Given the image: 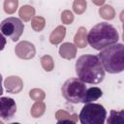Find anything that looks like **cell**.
<instances>
[{
    "label": "cell",
    "instance_id": "obj_1",
    "mask_svg": "<svg viewBox=\"0 0 124 124\" xmlns=\"http://www.w3.org/2000/svg\"><path fill=\"white\" fill-rule=\"evenodd\" d=\"M78 78L84 83L98 84L104 80L105 70L97 55L83 54L76 62Z\"/></svg>",
    "mask_w": 124,
    "mask_h": 124
},
{
    "label": "cell",
    "instance_id": "obj_2",
    "mask_svg": "<svg viewBox=\"0 0 124 124\" xmlns=\"http://www.w3.org/2000/svg\"><path fill=\"white\" fill-rule=\"evenodd\" d=\"M119 34L114 26L108 22L94 25L87 34V43L96 50L105 49L117 44Z\"/></svg>",
    "mask_w": 124,
    "mask_h": 124
},
{
    "label": "cell",
    "instance_id": "obj_3",
    "mask_svg": "<svg viewBox=\"0 0 124 124\" xmlns=\"http://www.w3.org/2000/svg\"><path fill=\"white\" fill-rule=\"evenodd\" d=\"M98 58L104 68L109 74H119L124 70V46L123 44L112 45L103 50Z\"/></svg>",
    "mask_w": 124,
    "mask_h": 124
},
{
    "label": "cell",
    "instance_id": "obj_4",
    "mask_svg": "<svg viewBox=\"0 0 124 124\" xmlns=\"http://www.w3.org/2000/svg\"><path fill=\"white\" fill-rule=\"evenodd\" d=\"M87 86L78 78H70L61 87V92L66 101L73 104L81 103Z\"/></svg>",
    "mask_w": 124,
    "mask_h": 124
},
{
    "label": "cell",
    "instance_id": "obj_5",
    "mask_svg": "<svg viewBox=\"0 0 124 124\" xmlns=\"http://www.w3.org/2000/svg\"><path fill=\"white\" fill-rule=\"evenodd\" d=\"M107 117L106 108L95 103L84 104L78 115L81 124H104Z\"/></svg>",
    "mask_w": 124,
    "mask_h": 124
},
{
    "label": "cell",
    "instance_id": "obj_6",
    "mask_svg": "<svg viewBox=\"0 0 124 124\" xmlns=\"http://www.w3.org/2000/svg\"><path fill=\"white\" fill-rule=\"evenodd\" d=\"M24 24L17 17H7L0 23V31L12 41H17L23 33Z\"/></svg>",
    "mask_w": 124,
    "mask_h": 124
},
{
    "label": "cell",
    "instance_id": "obj_7",
    "mask_svg": "<svg viewBox=\"0 0 124 124\" xmlns=\"http://www.w3.org/2000/svg\"><path fill=\"white\" fill-rule=\"evenodd\" d=\"M16 111V104L13 98H0V117L5 121H10Z\"/></svg>",
    "mask_w": 124,
    "mask_h": 124
},
{
    "label": "cell",
    "instance_id": "obj_8",
    "mask_svg": "<svg viewBox=\"0 0 124 124\" xmlns=\"http://www.w3.org/2000/svg\"><path fill=\"white\" fill-rule=\"evenodd\" d=\"M15 52L17 57H19L21 59L29 60L35 56L36 48L32 43H30L28 41H21L16 46Z\"/></svg>",
    "mask_w": 124,
    "mask_h": 124
},
{
    "label": "cell",
    "instance_id": "obj_9",
    "mask_svg": "<svg viewBox=\"0 0 124 124\" xmlns=\"http://www.w3.org/2000/svg\"><path fill=\"white\" fill-rule=\"evenodd\" d=\"M4 85L7 92L12 94H17L23 88V81L17 76H11L4 80Z\"/></svg>",
    "mask_w": 124,
    "mask_h": 124
},
{
    "label": "cell",
    "instance_id": "obj_10",
    "mask_svg": "<svg viewBox=\"0 0 124 124\" xmlns=\"http://www.w3.org/2000/svg\"><path fill=\"white\" fill-rule=\"evenodd\" d=\"M59 54L64 59H74L77 55V46L72 43H64L59 47Z\"/></svg>",
    "mask_w": 124,
    "mask_h": 124
},
{
    "label": "cell",
    "instance_id": "obj_11",
    "mask_svg": "<svg viewBox=\"0 0 124 124\" xmlns=\"http://www.w3.org/2000/svg\"><path fill=\"white\" fill-rule=\"evenodd\" d=\"M103 91L99 87H90L87 88L85 91V94L82 98L81 103L83 104H90L96 100H98L100 97H102Z\"/></svg>",
    "mask_w": 124,
    "mask_h": 124
},
{
    "label": "cell",
    "instance_id": "obj_12",
    "mask_svg": "<svg viewBox=\"0 0 124 124\" xmlns=\"http://www.w3.org/2000/svg\"><path fill=\"white\" fill-rule=\"evenodd\" d=\"M75 46L78 48H84L87 46V30L85 27H79L74 38Z\"/></svg>",
    "mask_w": 124,
    "mask_h": 124
},
{
    "label": "cell",
    "instance_id": "obj_13",
    "mask_svg": "<svg viewBox=\"0 0 124 124\" xmlns=\"http://www.w3.org/2000/svg\"><path fill=\"white\" fill-rule=\"evenodd\" d=\"M66 35V28L63 25L57 26L49 35V42L52 45H58L62 42Z\"/></svg>",
    "mask_w": 124,
    "mask_h": 124
},
{
    "label": "cell",
    "instance_id": "obj_14",
    "mask_svg": "<svg viewBox=\"0 0 124 124\" xmlns=\"http://www.w3.org/2000/svg\"><path fill=\"white\" fill-rule=\"evenodd\" d=\"M107 124H124V110L111 109L107 119Z\"/></svg>",
    "mask_w": 124,
    "mask_h": 124
},
{
    "label": "cell",
    "instance_id": "obj_15",
    "mask_svg": "<svg viewBox=\"0 0 124 124\" xmlns=\"http://www.w3.org/2000/svg\"><path fill=\"white\" fill-rule=\"evenodd\" d=\"M18 15L23 21H29L35 16V8L30 5H23L19 9Z\"/></svg>",
    "mask_w": 124,
    "mask_h": 124
},
{
    "label": "cell",
    "instance_id": "obj_16",
    "mask_svg": "<svg viewBox=\"0 0 124 124\" xmlns=\"http://www.w3.org/2000/svg\"><path fill=\"white\" fill-rule=\"evenodd\" d=\"M99 15L106 20H111L115 16V11L110 5H104L100 7Z\"/></svg>",
    "mask_w": 124,
    "mask_h": 124
},
{
    "label": "cell",
    "instance_id": "obj_17",
    "mask_svg": "<svg viewBox=\"0 0 124 124\" xmlns=\"http://www.w3.org/2000/svg\"><path fill=\"white\" fill-rule=\"evenodd\" d=\"M45 111H46V105H45V103L42 102V101H37L32 106L30 113H31V116H33L35 118H38V117H41L45 113Z\"/></svg>",
    "mask_w": 124,
    "mask_h": 124
},
{
    "label": "cell",
    "instance_id": "obj_18",
    "mask_svg": "<svg viewBox=\"0 0 124 124\" xmlns=\"http://www.w3.org/2000/svg\"><path fill=\"white\" fill-rule=\"evenodd\" d=\"M46 25V20L41 16H35L31 20V26L34 31L41 32Z\"/></svg>",
    "mask_w": 124,
    "mask_h": 124
},
{
    "label": "cell",
    "instance_id": "obj_19",
    "mask_svg": "<svg viewBox=\"0 0 124 124\" xmlns=\"http://www.w3.org/2000/svg\"><path fill=\"white\" fill-rule=\"evenodd\" d=\"M41 64L45 71L50 72L54 68V61L50 55H44L41 58Z\"/></svg>",
    "mask_w": 124,
    "mask_h": 124
},
{
    "label": "cell",
    "instance_id": "obj_20",
    "mask_svg": "<svg viewBox=\"0 0 124 124\" xmlns=\"http://www.w3.org/2000/svg\"><path fill=\"white\" fill-rule=\"evenodd\" d=\"M18 6V1L17 0H5L4 1V11L5 13L11 15L14 14Z\"/></svg>",
    "mask_w": 124,
    "mask_h": 124
},
{
    "label": "cell",
    "instance_id": "obj_21",
    "mask_svg": "<svg viewBox=\"0 0 124 124\" xmlns=\"http://www.w3.org/2000/svg\"><path fill=\"white\" fill-rule=\"evenodd\" d=\"M86 6L87 3L85 0H75L73 3V10L76 14L80 15L84 13V11L86 10Z\"/></svg>",
    "mask_w": 124,
    "mask_h": 124
},
{
    "label": "cell",
    "instance_id": "obj_22",
    "mask_svg": "<svg viewBox=\"0 0 124 124\" xmlns=\"http://www.w3.org/2000/svg\"><path fill=\"white\" fill-rule=\"evenodd\" d=\"M29 96L34 101H43L46 97L45 92L40 88H33L29 91Z\"/></svg>",
    "mask_w": 124,
    "mask_h": 124
},
{
    "label": "cell",
    "instance_id": "obj_23",
    "mask_svg": "<svg viewBox=\"0 0 124 124\" xmlns=\"http://www.w3.org/2000/svg\"><path fill=\"white\" fill-rule=\"evenodd\" d=\"M55 117H56V119H58V120H60V119H71V120H73V121H75V122L78 120V114L74 113L73 115H70L68 112H66V111H64V110H62V109L56 111Z\"/></svg>",
    "mask_w": 124,
    "mask_h": 124
},
{
    "label": "cell",
    "instance_id": "obj_24",
    "mask_svg": "<svg viewBox=\"0 0 124 124\" xmlns=\"http://www.w3.org/2000/svg\"><path fill=\"white\" fill-rule=\"evenodd\" d=\"M61 20L64 24H71L74 21V15L71 11L65 10L61 14Z\"/></svg>",
    "mask_w": 124,
    "mask_h": 124
},
{
    "label": "cell",
    "instance_id": "obj_25",
    "mask_svg": "<svg viewBox=\"0 0 124 124\" xmlns=\"http://www.w3.org/2000/svg\"><path fill=\"white\" fill-rule=\"evenodd\" d=\"M6 46V39L3 36V34L0 32V50H2Z\"/></svg>",
    "mask_w": 124,
    "mask_h": 124
},
{
    "label": "cell",
    "instance_id": "obj_26",
    "mask_svg": "<svg viewBox=\"0 0 124 124\" xmlns=\"http://www.w3.org/2000/svg\"><path fill=\"white\" fill-rule=\"evenodd\" d=\"M56 124H77V123L71 119H60L57 121Z\"/></svg>",
    "mask_w": 124,
    "mask_h": 124
},
{
    "label": "cell",
    "instance_id": "obj_27",
    "mask_svg": "<svg viewBox=\"0 0 124 124\" xmlns=\"http://www.w3.org/2000/svg\"><path fill=\"white\" fill-rule=\"evenodd\" d=\"M3 93V87H2V76L0 74V96L2 95Z\"/></svg>",
    "mask_w": 124,
    "mask_h": 124
},
{
    "label": "cell",
    "instance_id": "obj_28",
    "mask_svg": "<svg viewBox=\"0 0 124 124\" xmlns=\"http://www.w3.org/2000/svg\"><path fill=\"white\" fill-rule=\"evenodd\" d=\"M93 3L96 4V5H102V4L105 3V1L104 0H102V1H93Z\"/></svg>",
    "mask_w": 124,
    "mask_h": 124
},
{
    "label": "cell",
    "instance_id": "obj_29",
    "mask_svg": "<svg viewBox=\"0 0 124 124\" xmlns=\"http://www.w3.org/2000/svg\"><path fill=\"white\" fill-rule=\"evenodd\" d=\"M9 124H20V123H18V122H13V123H9Z\"/></svg>",
    "mask_w": 124,
    "mask_h": 124
},
{
    "label": "cell",
    "instance_id": "obj_30",
    "mask_svg": "<svg viewBox=\"0 0 124 124\" xmlns=\"http://www.w3.org/2000/svg\"><path fill=\"white\" fill-rule=\"evenodd\" d=\"M0 124H4V123H3V122H2V121H0Z\"/></svg>",
    "mask_w": 124,
    "mask_h": 124
}]
</instances>
